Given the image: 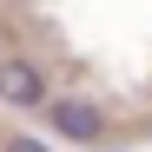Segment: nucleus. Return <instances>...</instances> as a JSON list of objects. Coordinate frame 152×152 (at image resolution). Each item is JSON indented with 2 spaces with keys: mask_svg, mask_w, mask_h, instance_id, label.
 <instances>
[{
  "mask_svg": "<svg viewBox=\"0 0 152 152\" xmlns=\"http://www.w3.org/2000/svg\"><path fill=\"white\" fill-rule=\"evenodd\" d=\"M46 126L66 139V145H106V113H99V99H86V93H53L46 99Z\"/></svg>",
  "mask_w": 152,
  "mask_h": 152,
  "instance_id": "obj_1",
  "label": "nucleus"
},
{
  "mask_svg": "<svg viewBox=\"0 0 152 152\" xmlns=\"http://www.w3.org/2000/svg\"><path fill=\"white\" fill-rule=\"evenodd\" d=\"M46 73L33 66V60H20V53H7L0 60V106L7 113H46Z\"/></svg>",
  "mask_w": 152,
  "mask_h": 152,
  "instance_id": "obj_2",
  "label": "nucleus"
},
{
  "mask_svg": "<svg viewBox=\"0 0 152 152\" xmlns=\"http://www.w3.org/2000/svg\"><path fill=\"white\" fill-rule=\"evenodd\" d=\"M0 152H53V145L33 139V132H7V139H0Z\"/></svg>",
  "mask_w": 152,
  "mask_h": 152,
  "instance_id": "obj_3",
  "label": "nucleus"
}]
</instances>
